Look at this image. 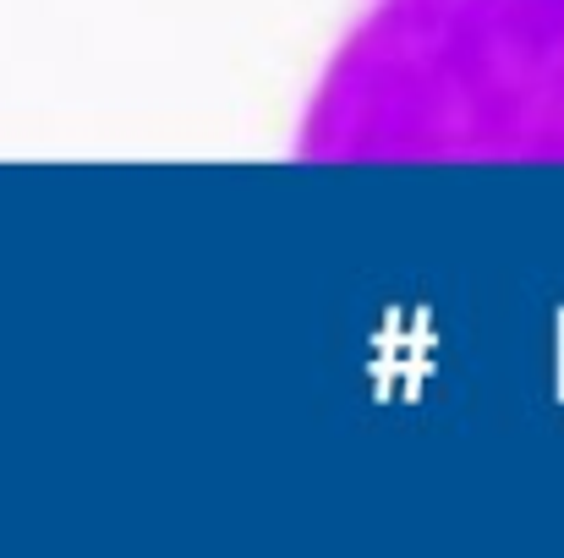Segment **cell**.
<instances>
[{
	"instance_id": "1",
	"label": "cell",
	"mask_w": 564,
	"mask_h": 558,
	"mask_svg": "<svg viewBox=\"0 0 564 558\" xmlns=\"http://www.w3.org/2000/svg\"><path fill=\"white\" fill-rule=\"evenodd\" d=\"M296 154L564 160V0H368L318 66Z\"/></svg>"
}]
</instances>
